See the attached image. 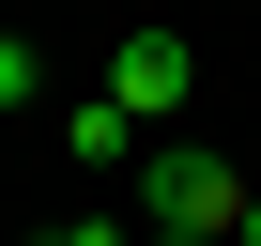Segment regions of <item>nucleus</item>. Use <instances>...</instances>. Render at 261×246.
<instances>
[{
    "instance_id": "f257e3e1",
    "label": "nucleus",
    "mask_w": 261,
    "mask_h": 246,
    "mask_svg": "<svg viewBox=\"0 0 261 246\" xmlns=\"http://www.w3.org/2000/svg\"><path fill=\"white\" fill-rule=\"evenodd\" d=\"M139 200H154V246H200V231H230V215H246V169H230V154L154 139V154H139Z\"/></svg>"
},
{
    "instance_id": "f03ea898",
    "label": "nucleus",
    "mask_w": 261,
    "mask_h": 246,
    "mask_svg": "<svg viewBox=\"0 0 261 246\" xmlns=\"http://www.w3.org/2000/svg\"><path fill=\"white\" fill-rule=\"evenodd\" d=\"M185 92H200V46H185V31H123V46H108V108H123V123H169Z\"/></svg>"
},
{
    "instance_id": "7ed1b4c3",
    "label": "nucleus",
    "mask_w": 261,
    "mask_h": 246,
    "mask_svg": "<svg viewBox=\"0 0 261 246\" xmlns=\"http://www.w3.org/2000/svg\"><path fill=\"white\" fill-rule=\"evenodd\" d=\"M62 154H92V169H123V154H139V123H123V108H108V92H92V108H77V123H62Z\"/></svg>"
},
{
    "instance_id": "20e7f679",
    "label": "nucleus",
    "mask_w": 261,
    "mask_h": 246,
    "mask_svg": "<svg viewBox=\"0 0 261 246\" xmlns=\"http://www.w3.org/2000/svg\"><path fill=\"white\" fill-rule=\"evenodd\" d=\"M0 108H31V46H16V31H0Z\"/></svg>"
},
{
    "instance_id": "39448f33",
    "label": "nucleus",
    "mask_w": 261,
    "mask_h": 246,
    "mask_svg": "<svg viewBox=\"0 0 261 246\" xmlns=\"http://www.w3.org/2000/svg\"><path fill=\"white\" fill-rule=\"evenodd\" d=\"M62 246H123V231H108V215H77V231H62Z\"/></svg>"
},
{
    "instance_id": "423d86ee",
    "label": "nucleus",
    "mask_w": 261,
    "mask_h": 246,
    "mask_svg": "<svg viewBox=\"0 0 261 246\" xmlns=\"http://www.w3.org/2000/svg\"><path fill=\"white\" fill-rule=\"evenodd\" d=\"M230 246H261V185H246V215H230Z\"/></svg>"
},
{
    "instance_id": "0eeeda50",
    "label": "nucleus",
    "mask_w": 261,
    "mask_h": 246,
    "mask_svg": "<svg viewBox=\"0 0 261 246\" xmlns=\"http://www.w3.org/2000/svg\"><path fill=\"white\" fill-rule=\"evenodd\" d=\"M200 246H230V231H200Z\"/></svg>"
}]
</instances>
